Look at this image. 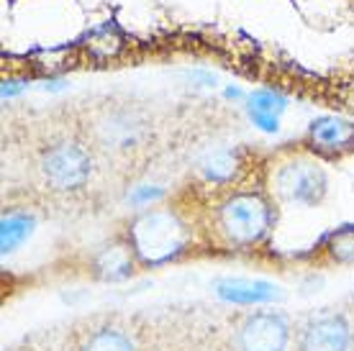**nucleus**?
Returning a JSON list of instances; mask_svg holds the SVG:
<instances>
[{
    "mask_svg": "<svg viewBox=\"0 0 354 351\" xmlns=\"http://www.w3.org/2000/svg\"><path fill=\"white\" fill-rule=\"evenodd\" d=\"M241 169H244L241 154L234 149H218L201 162V177L208 184H216V187L231 184L241 175Z\"/></svg>",
    "mask_w": 354,
    "mask_h": 351,
    "instance_id": "nucleus-11",
    "label": "nucleus"
},
{
    "mask_svg": "<svg viewBox=\"0 0 354 351\" xmlns=\"http://www.w3.org/2000/svg\"><path fill=\"white\" fill-rule=\"evenodd\" d=\"M247 108L254 126H259L267 133H274L280 129V113L285 111V97L272 93V90H257L249 97Z\"/></svg>",
    "mask_w": 354,
    "mask_h": 351,
    "instance_id": "nucleus-12",
    "label": "nucleus"
},
{
    "mask_svg": "<svg viewBox=\"0 0 354 351\" xmlns=\"http://www.w3.org/2000/svg\"><path fill=\"white\" fill-rule=\"evenodd\" d=\"M290 341V323L283 313L262 310L252 313L236 328L239 351H285Z\"/></svg>",
    "mask_w": 354,
    "mask_h": 351,
    "instance_id": "nucleus-6",
    "label": "nucleus"
},
{
    "mask_svg": "<svg viewBox=\"0 0 354 351\" xmlns=\"http://www.w3.org/2000/svg\"><path fill=\"white\" fill-rule=\"evenodd\" d=\"M308 139L316 151L342 154V151L354 149V123L337 118V115H324V118L310 123Z\"/></svg>",
    "mask_w": 354,
    "mask_h": 351,
    "instance_id": "nucleus-10",
    "label": "nucleus"
},
{
    "mask_svg": "<svg viewBox=\"0 0 354 351\" xmlns=\"http://www.w3.org/2000/svg\"><path fill=\"white\" fill-rule=\"evenodd\" d=\"M34 223V216H28V213H8V216H3V223H0V249H3V254L16 252L18 246L31 236Z\"/></svg>",
    "mask_w": 354,
    "mask_h": 351,
    "instance_id": "nucleus-13",
    "label": "nucleus"
},
{
    "mask_svg": "<svg viewBox=\"0 0 354 351\" xmlns=\"http://www.w3.org/2000/svg\"><path fill=\"white\" fill-rule=\"evenodd\" d=\"M352 349V325L344 316L326 313L310 318L301 328L298 351H349Z\"/></svg>",
    "mask_w": 354,
    "mask_h": 351,
    "instance_id": "nucleus-7",
    "label": "nucleus"
},
{
    "mask_svg": "<svg viewBox=\"0 0 354 351\" xmlns=\"http://www.w3.org/2000/svg\"><path fill=\"white\" fill-rule=\"evenodd\" d=\"M80 351H136V343L121 328H100L85 339Z\"/></svg>",
    "mask_w": 354,
    "mask_h": 351,
    "instance_id": "nucleus-14",
    "label": "nucleus"
},
{
    "mask_svg": "<svg viewBox=\"0 0 354 351\" xmlns=\"http://www.w3.org/2000/svg\"><path fill=\"white\" fill-rule=\"evenodd\" d=\"M39 172L44 182L57 193L80 190L90 180L93 172V157L88 146H82L75 139H59L49 144L39 157Z\"/></svg>",
    "mask_w": 354,
    "mask_h": 351,
    "instance_id": "nucleus-3",
    "label": "nucleus"
},
{
    "mask_svg": "<svg viewBox=\"0 0 354 351\" xmlns=\"http://www.w3.org/2000/svg\"><path fill=\"white\" fill-rule=\"evenodd\" d=\"M216 295L234 305H262L280 298V287L267 280H247V277H226L216 282Z\"/></svg>",
    "mask_w": 354,
    "mask_h": 351,
    "instance_id": "nucleus-9",
    "label": "nucleus"
},
{
    "mask_svg": "<svg viewBox=\"0 0 354 351\" xmlns=\"http://www.w3.org/2000/svg\"><path fill=\"white\" fill-rule=\"evenodd\" d=\"M272 226V205L257 190H231L213 208V236L231 252H244V249L259 246L270 236Z\"/></svg>",
    "mask_w": 354,
    "mask_h": 351,
    "instance_id": "nucleus-1",
    "label": "nucleus"
},
{
    "mask_svg": "<svg viewBox=\"0 0 354 351\" xmlns=\"http://www.w3.org/2000/svg\"><path fill=\"white\" fill-rule=\"evenodd\" d=\"M324 252L331 262L337 264H354V229H342L326 238Z\"/></svg>",
    "mask_w": 354,
    "mask_h": 351,
    "instance_id": "nucleus-15",
    "label": "nucleus"
},
{
    "mask_svg": "<svg viewBox=\"0 0 354 351\" xmlns=\"http://www.w3.org/2000/svg\"><path fill=\"white\" fill-rule=\"evenodd\" d=\"M136 254H133L129 238L126 241H113V244L97 249L93 256V274L103 282H124L136 272Z\"/></svg>",
    "mask_w": 354,
    "mask_h": 351,
    "instance_id": "nucleus-8",
    "label": "nucleus"
},
{
    "mask_svg": "<svg viewBox=\"0 0 354 351\" xmlns=\"http://www.w3.org/2000/svg\"><path fill=\"white\" fill-rule=\"evenodd\" d=\"M160 195L162 193L157 187H142V190H136V193L131 195V200L136 202V205H149V202H154Z\"/></svg>",
    "mask_w": 354,
    "mask_h": 351,
    "instance_id": "nucleus-16",
    "label": "nucleus"
},
{
    "mask_svg": "<svg viewBox=\"0 0 354 351\" xmlns=\"http://www.w3.org/2000/svg\"><path fill=\"white\" fill-rule=\"evenodd\" d=\"M126 238L142 267H162L193 246V229L172 208H147L129 223Z\"/></svg>",
    "mask_w": 354,
    "mask_h": 351,
    "instance_id": "nucleus-2",
    "label": "nucleus"
},
{
    "mask_svg": "<svg viewBox=\"0 0 354 351\" xmlns=\"http://www.w3.org/2000/svg\"><path fill=\"white\" fill-rule=\"evenodd\" d=\"M90 139L108 154H131L147 141V123L133 108H106L88 126Z\"/></svg>",
    "mask_w": 354,
    "mask_h": 351,
    "instance_id": "nucleus-4",
    "label": "nucleus"
},
{
    "mask_svg": "<svg viewBox=\"0 0 354 351\" xmlns=\"http://www.w3.org/2000/svg\"><path fill=\"white\" fill-rule=\"evenodd\" d=\"M274 193L288 202L298 205H316L326 195V175L319 162L306 157H292L277 164L272 175Z\"/></svg>",
    "mask_w": 354,
    "mask_h": 351,
    "instance_id": "nucleus-5",
    "label": "nucleus"
}]
</instances>
